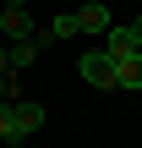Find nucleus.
I'll return each instance as SVG.
<instances>
[{
    "label": "nucleus",
    "mask_w": 142,
    "mask_h": 148,
    "mask_svg": "<svg viewBox=\"0 0 142 148\" xmlns=\"http://www.w3.org/2000/svg\"><path fill=\"white\" fill-rule=\"evenodd\" d=\"M77 71H82L88 88H115V55H109V49H88V55L77 60Z\"/></svg>",
    "instance_id": "obj_1"
},
{
    "label": "nucleus",
    "mask_w": 142,
    "mask_h": 148,
    "mask_svg": "<svg viewBox=\"0 0 142 148\" xmlns=\"http://www.w3.org/2000/svg\"><path fill=\"white\" fill-rule=\"evenodd\" d=\"M0 33H5V38H38L27 5H5V11H0Z\"/></svg>",
    "instance_id": "obj_2"
},
{
    "label": "nucleus",
    "mask_w": 142,
    "mask_h": 148,
    "mask_svg": "<svg viewBox=\"0 0 142 148\" xmlns=\"http://www.w3.org/2000/svg\"><path fill=\"white\" fill-rule=\"evenodd\" d=\"M104 49H109L115 60L131 55V49H137V27H131V22H109V27H104Z\"/></svg>",
    "instance_id": "obj_3"
},
{
    "label": "nucleus",
    "mask_w": 142,
    "mask_h": 148,
    "mask_svg": "<svg viewBox=\"0 0 142 148\" xmlns=\"http://www.w3.org/2000/svg\"><path fill=\"white\" fill-rule=\"evenodd\" d=\"M115 88L142 93V49H131V55H120V60H115Z\"/></svg>",
    "instance_id": "obj_4"
},
{
    "label": "nucleus",
    "mask_w": 142,
    "mask_h": 148,
    "mask_svg": "<svg viewBox=\"0 0 142 148\" xmlns=\"http://www.w3.org/2000/svg\"><path fill=\"white\" fill-rule=\"evenodd\" d=\"M77 27H82V33H104V27H109V5H104V0H82V5H77Z\"/></svg>",
    "instance_id": "obj_5"
},
{
    "label": "nucleus",
    "mask_w": 142,
    "mask_h": 148,
    "mask_svg": "<svg viewBox=\"0 0 142 148\" xmlns=\"http://www.w3.org/2000/svg\"><path fill=\"white\" fill-rule=\"evenodd\" d=\"M11 110H16V137L27 143V137L44 126V104H11Z\"/></svg>",
    "instance_id": "obj_6"
},
{
    "label": "nucleus",
    "mask_w": 142,
    "mask_h": 148,
    "mask_svg": "<svg viewBox=\"0 0 142 148\" xmlns=\"http://www.w3.org/2000/svg\"><path fill=\"white\" fill-rule=\"evenodd\" d=\"M5 55H11V71H16V66H33V60H38V38H11Z\"/></svg>",
    "instance_id": "obj_7"
},
{
    "label": "nucleus",
    "mask_w": 142,
    "mask_h": 148,
    "mask_svg": "<svg viewBox=\"0 0 142 148\" xmlns=\"http://www.w3.org/2000/svg\"><path fill=\"white\" fill-rule=\"evenodd\" d=\"M0 143H22V137H16V110H11V99H0Z\"/></svg>",
    "instance_id": "obj_8"
},
{
    "label": "nucleus",
    "mask_w": 142,
    "mask_h": 148,
    "mask_svg": "<svg viewBox=\"0 0 142 148\" xmlns=\"http://www.w3.org/2000/svg\"><path fill=\"white\" fill-rule=\"evenodd\" d=\"M71 33H82V27H77V11H66V16L49 22V38H71Z\"/></svg>",
    "instance_id": "obj_9"
},
{
    "label": "nucleus",
    "mask_w": 142,
    "mask_h": 148,
    "mask_svg": "<svg viewBox=\"0 0 142 148\" xmlns=\"http://www.w3.org/2000/svg\"><path fill=\"white\" fill-rule=\"evenodd\" d=\"M0 5H27V0H0Z\"/></svg>",
    "instance_id": "obj_10"
},
{
    "label": "nucleus",
    "mask_w": 142,
    "mask_h": 148,
    "mask_svg": "<svg viewBox=\"0 0 142 148\" xmlns=\"http://www.w3.org/2000/svg\"><path fill=\"white\" fill-rule=\"evenodd\" d=\"M0 11H5V5H0Z\"/></svg>",
    "instance_id": "obj_11"
},
{
    "label": "nucleus",
    "mask_w": 142,
    "mask_h": 148,
    "mask_svg": "<svg viewBox=\"0 0 142 148\" xmlns=\"http://www.w3.org/2000/svg\"><path fill=\"white\" fill-rule=\"evenodd\" d=\"M131 5H137V0H131Z\"/></svg>",
    "instance_id": "obj_12"
},
{
    "label": "nucleus",
    "mask_w": 142,
    "mask_h": 148,
    "mask_svg": "<svg viewBox=\"0 0 142 148\" xmlns=\"http://www.w3.org/2000/svg\"><path fill=\"white\" fill-rule=\"evenodd\" d=\"M137 5H142V0H137Z\"/></svg>",
    "instance_id": "obj_13"
}]
</instances>
